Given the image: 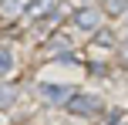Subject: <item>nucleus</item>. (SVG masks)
<instances>
[{
	"mask_svg": "<svg viewBox=\"0 0 128 125\" xmlns=\"http://www.w3.org/2000/svg\"><path fill=\"white\" fill-rule=\"evenodd\" d=\"M64 108H68L71 115H81V118H84V115L94 118V115L101 112V101H98L94 95H78V91H74V95H71V101H68Z\"/></svg>",
	"mask_w": 128,
	"mask_h": 125,
	"instance_id": "nucleus-1",
	"label": "nucleus"
},
{
	"mask_svg": "<svg viewBox=\"0 0 128 125\" xmlns=\"http://www.w3.org/2000/svg\"><path fill=\"white\" fill-rule=\"evenodd\" d=\"M74 24L81 27V31H88V34H98V27H101V10L81 7V10H74Z\"/></svg>",
	"mask_w": 128,
	"mask_h": 125,
	"instance_id": "nucleus-2",
	"label": "nucleus"
},
{
	"mask_svg": "<svg viewBox=\"0 0 128 125\" xmlns=\"http://www.w3.org/2000/svg\"><path fill=\"white\" fill-rule=\"evenodd\" d=\"M40 95H44L51 105H68L74 91H71V88H64V85H40Z\"/></svg>",
	"mask_w": 128,
	"mask_h": 125,
	"instance_id": "nucleus-3",
	"label": "nucleus"
},
{
	"mask_svg": "<svg viewBox=\"0 0 128 125\" xmlns=\"http://www.w3.org/2000/svg\"><path fill=\"white\" fill-rule=\"evenodd\" d=\"M27 7H30V0H0V17L4 20H17L27 14Z\"/></svg>",
	"mask_w": 128,
	"mask_h": 125,
	"instance_id": "nucleus-4",
	"label": "nucleus"
},
{
	"mask_svg": "<svg viewBox=\"0 0 128 125\" xmlns=\"http://www.w3.org/2000/svg\"><path fill=\"white\" fill-rule=\"evenodd\" d=\"M47 51H51L54 58H58V54H61V58H68V61H74V58H71V54H68V51H71V44H68V37H54L51 44H47Z\"/></svg>",
	"mask_w": 128,
	"mask_h": 125,
	"instance_id": "nucleus-5",
	"label": "nucleus"
},
{
	"mask_svg": "<svg viewBox=\"0 0 128 125\" xmlns=\"http://www.w3.org/2000/svg\"><path fill=\"white\" fill-rule=\"evenodd\" d=\"M17 101V88L14 85H0V108H10Z\"/></svg>",
	"mask_w": 128,
	"mask_h": 125,
	"instance_id": "nucleus-6",
	"label": "nucleus"
},
{
	"mask_svg": "<svg viewBox=\"0 0 128 125\" xmlns=\"http://www.w3.org/2000/svg\"><path fill=\"white\" fill-rule=\"evenodd\" d=\"M14 68V58H10V51H7V47H0V78H4L7 71H10Z\"/></svg>",
	"mask_w": 128,
	"mask_h": 125,
	"instance_id": "nucleus-7",
	"label": "nucleus"
},
{
	"mask_svg": "<svg viewBox=\"0 0 128 125\" xmlns=\"http://www.w3.org/2000/svg\"><path fill=\"white\" fill-rule=\"evenodd\" d=\"M125 7H128V0H104V10L108 14H122Z\"/></svg>",
	"mask_w": 128,
	"mask_h": 125,
	"instance_id": "nucleus-8",
	"label": "nucleus"
}]
</instances>
